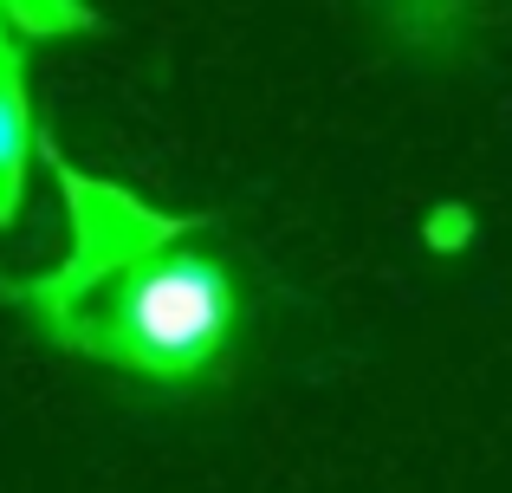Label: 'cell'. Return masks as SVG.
<instances>
[{
  "mask_svg": "<svg viewBox=\"0 0 512 493\" xmlns=\"http://www.w3.org/2000/svg\"><path fill=\"white\" fill-rule=\"evenodd\" d=\"M46 338L156 383H195L221 364L234 338V286L208 253L175 241L98 286Z\"/></svg>",
  "mask_w": 512,
  "mask_h": 493,
  "instance_id": "1",
  "label": "cell"
},
{
  "mask_svg": "<svg viewBox=\"0 0 512 493\" xmlns=\"http://www.w3.org/2000/svg\"><path fill=\"white\" fill-rule=\"evenodd\" d=\"M39 150H46L52 176H59L72 247H65V260L52 266V273L13 279L7 299L20 305L39 331H52V325H65V318H72L98 286H111L117 273H130L137 260H150V253H163L175 241H188V234L201 228V215L150 208L143 195H130L124 182H104V176H91V169H78L59 143H39Z\"/></svg>",
  "mask_w": 512,
  "mask_h": 493,
  "instance_id": "2",
  "label": "cell"
},
{
  "mask_svg": "<svg viewBox=\"0 0 512 493\" xmlns=\"http://www.w3.org/2000/svg\"><path fill=\"white\" fill-rule=\"evenodd\" d=\"M39 117L33 98H26V72H20V46L7 33V13H0V228L20 215L26 202V169H33L39 150Z\"/></svg>",
  "mask_w": 512,
  "mask_h": 493,
  "instance_id": "3",
  "label": "cell"
},
{
  "mask_svg": "<svg viewBox=\"0 0 512 493\" xmlns=\"http://www.w3.org/2000/svg\"><path fill=\"white\" fill-rule=\"evenodd\" d=\"M0 13H7L20 33H78V26L91 20L78 0H0Z\"/></svg>",
  "mask_w": 512,
  "mask_h": 493,
  "instance_id": "4",
  "label": "cell"
}]
</instances>
